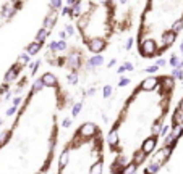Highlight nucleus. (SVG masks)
Segmentation results:
<instances>
[{
	"label": "nucleus",
	"mask_w": 183,
	"mask_h": 174,
	"mask_svg": "<svg viewBox=\"0 0 183 174\" xmlns=\"http://www.w3.org/2000/svg\"><path fill=\"white\" fill-rule=\"evenodd\" d=\"M139 52L143 56H152L157 52V44H156L152 39H146V40H141L139 45Z\"/></svg>",
	"instance_id": "obj_1"
},
{
	"label": "nucleus",
	"mask_w": 183,
	"mask_h": 174,
	"mask_svg": "<svg viewBox=\"0 0 183 174\" xmlns=\"http://www.w3.org/2000/svg\"><path fill=\"white\" fill-rule=\"evenodd\" d=\"M88 47H89V50H91L92 53L101 55V52L106 49V40L101 39V37H92L91 40H88Z\"/></svg>",
	"instance_id": "obj_2"
},
{
	"label": "nucleus",
	"mask_w": 183,
	"mask_h": 174,
	"mask_svg": "<svg viewBox=\"0 0 183 174\" xmlns=\"http://www.w3.org/2000/svg\"><path fill=\"white\" fill-rule=\"evenodd\" d=\"M96 132H97L96 124H92V122H84V124L80 127V131H78V136H81L83 139H89V137H92Z\"/></svg>",
	"instance_id": "obj_3"
},
{
	"label": "nucleus",
	"mask_w": 183,
	"mask_h": 174,
	"mask_svg": "<svg viewBox=\"0 0 183 174\" xmlns=\"http://www.w3.org/2000/svg\"><path fill=\"white\" fill-rule=\"evenodd\" d=\"M156 145H157V139H156L154 136H151V137H148V139H144L141 150H143L144 153H151V152L156 150Z\"/></svg>",
	"instance_id": "obj_4"
},
{
	"label": "nucleus",
	"mask_w": 183,
	"mask_h": 174,
	"mask_svg": "<svg viewBox=\"0 0 183 174\" xmlns=\"http://www.w3.org/2000/svg\"><path fill=\"white\" fill-rule=\"evenodd\" d=\"M157 86H159V79L154 76L146 77V79L141 82V89H143V90H152V89H156Z\"/></svg>",
	"instance_id": "obj_5"
},
{
	"label": "nucleus",
	"mask_w": 183,
	"mask_h": 174,
	"mask_svg": "<svg viewBox=\"0 0 183 174\" xmlns=\"http://www.w3.org/2000/svg\"><path fill=\"white\" fill-rule=\"evenodd\" d=\"M78 60H80V55H78L76 52L71 53V55L67 58V66L70 68V70H76V68L80 66V61H78Z\"/></svg>",
	"instance_id": "obj_6"
},
{
	"label": "nucleus",
	"mask_w": 183,
	"mask_h": 174,
	"mask_svg": "<svg viewBox=\"0 0 183 174\" xmlns=\"http://www.w3.org/2000/svg\"><path fill=\"white\" fill-rule=\"evenodd\" d=\"M175 37H177V34H173L172 31H170V32H165V34L162 35V47L165 49V47L172 45L173 42H175Z\"/></svg>",
	"instance_id": "obj_7"
},
{
	"label": "nucleus",
	"mask_w": 183,
	"mask_h": 174,
	"mask_svg": "<svg viewBox=\"0 0 183 174\" xmlns=\"http://www.w3.org/2000/svg\"><path fill=\"white\" fill-rule=\"evenodd\" d=\"M55 18H57V13L55 11H50V15L46 18V21H44V28L42 29H46L47 32L52 29V24H55Z\"/></svg>",
	"instance_id": "obj_8"
},
{
	"label": "nucleus",
	"mask_w": 183,
	"mask_h": 174,
	"mask_svg": "<svg viewBox=\"0 0 183 174\" xmlns=\"http://www.w3.org/2000/svg\"><path fill=\"white\" fill-rule=\"evenodd\" d=\"M104 63V56L102 55H92L91 58H89V61H88V66L89 68H97V66H101Z\"/></svg>",
	"instance_id": "obj_9"
},
{
	"label": "nucleus",
	"mask_w": 183,
	"mask_h": 174,
	"mask_svg": "<svg viewBox=\"0 0 183 174\" xmlns=\"http://www.w3.org/2000/svg\"><path fill=\"white\" fill-rule=\"evenodd\" d=\"M41 79H42L44 86H49V87H52V86H55V84H57V77L53 76L52 73H46Z\"/></svg>",
	"instance_id": "obj_10"
},
{
	"label": "nucleus",
	"mask_w": 183,
	"mask_h": 174,
	"mask_svg": "<svg viewBox=\"0 0 183 174\" xmlns=\"http://www.w3.org/2000/svg\"><path fill=\"white\" fill-rule=\"evenodd\" d=\"M18 71H20V66H13V68H10V70H8V73L5 74V81H7V82L13 81L15 77L18 76Z\"/></svg>",
	"instance_id": "obj_11"
},
{
	"label": "nucleus",
	"mask_w": 183,
	"mask_h": 174,
	"mask_svg": "<svg viewBox=\"0 0 183 174\" xmlns=\"http://www.w3.org/2000/svg\"><path fill=\"white\" fill-rule=\"evenodd\" d=\"M107 142H109L110 147H115L117 143H118V134H117V129H112V132L109 134V137H107Z\"/></svg>",
	"instance_id": "obj_12"
},
{
	"label": "nucleus",
	"mask_w": 183,
	"mask_h": 174,
	"mask_svg": "<svg viewBox=\"0 0 183 174\" xmlns=\"http://www.w3.org/2000/svg\"><path fill=\"white\" fill-rule=\"evenodd\" d=\"M68 158H70V152H68V150H63V152H62V155H60V160H58V166H60V169L67 166Z\"/></svg>",
	"instance_id": "obj_13"
},
{
	"label": "nucleus",
	"mask_w": 183,
	"mask_h": 174,
	"mask_svg": "<svg viewBox=\"0 0 183 174\" xmlns=\"http://www.w3.org/2000/svg\"><path fill=\"white\" fill-rule=\"evenodd\" d=\"M172 122H173V124H175V126H183V111H180V110H177V111L173 113Z\"/></svg>",
	"instance_id": "obj_14"
},
{
	"label": "nucleus",
	"mask_w": 183,
	"mask_h": 174,
	"mask_svg": "<svg viewBox=\"0 0 183 174\" xmlns=\"http://www.w3.org/2000/svg\"><path fill=\"white\" fill-rule=\"evenodd\" d=\"M144 158H146V153L143 152V150H138L136 153H134V157H133V163L138 166V164H141L143 161H144Z\"/></svg>",
	"instance_id": "obj_15"
},
{
	"label": "nucleus",
	"mask_w": 183,
	"mask_h": 174,
	"mask_svg": "<svg viewBox=\"0 0 183 174\" xmlns=\"http://www.w3.org/2000/svg\"><path fill=\"white\" fill-rule=\"evenodd\" d=\"M159 86H164V89H172L173 87V79L172 77H162V79H159Z\"/></svg>",
	"instance_id": "obj_16"
},
{
	"label": "nucleus",
	"mask_w": 183,
	"mask_h": 174,
	"mask_svg": "<svg viewBox=\"0 0 183 174\" xmlns=\"http://www.w3.org/2000/svg\"><path fill=\"white\" fill-rule=\"evenodd\" d=\"M89 174H102V161H96V163L91 166Z\"/></svg>",
	"instance_id": "obj_17"
},
{
	"label": "nucleus",
	"mask_w": 183,
	"mask_h": 174,
	"mask_svg": "<svg viewBox=\"0 0 183 174\" xmlns=\"http://www.w3.org/2000/svg\"><path fill=\"white\" fill-rule=\"evenodd\" d=\"M136 168L138 166L134 163H128L127 166L122 169V173H120V174H134V173H136Z\"/></svg>",
	"instance_id": "obj_18"
},
{
	"label": "nucleus",
	"mask_w": 183,
	"mask_h": 174,
	"mask_svg": "<svg viewBox=\"0 0 183 174\" xmlns=\"http://www.w3.org/2000/svg\"><path fill=\"white\" fill-rule=\"evenodd\" d=\"M39 49H41V44H37V42H32L31 45H28V55L31 56V55H36V53L39 52Z\"/></svg>",
	"instance_id": "obj_19"
},
{
	"label": "nucleus",
	"mask_w": 183,
	"mask_h": 174,
	"mask_svg": "<svg viewBox=\"0 0 183 174\" xmlns=\"http://www.w3.org/2000/svg\"><path fill=\"white\" fill-rule=\"evenodd\" d=\"M159 168H160V164H159V163H151L144 169V174H156L159 171Z\"/></svg>",
	"instance_id": "obj_20"
},
{
	"label": "nucleus",
	"mask_w": 183,
	"mask_h": 174,
	"mask_svg": "<svg viewBox=\"0 0 183 174\" xmlns=\"http://www.w3.org/2000/svg\"><path fill=\"white\" fill-rule=\"evenodd\" d=\"M47 35H49V32H47L46 29H41V31L37 32V35H36V40H34V42H37V44H42V42L46 40Z\"/></svg>",
	"instance_id": "obj_21"
},
{
	"label": "nucleus",
	"mask_w": 183,
	"mask_h": 174,
	"mask_svg": "<svg viewBox=\"0 0 183 174\" xmlns=\"http://www.w3.org/2000/svg\"><path fill=\"white\" fill-rule=\"evenodd\" d=\"M182 28H183V21H182V19L175 21V23H173V26H172V32H173V34H177V32H178Z\"/></svg>",
	"instance_id": "obj_22"
},
{
	"label": "nucleus",
	"mask_w": 183,
	"mask_h": 174,
	"mask_svg": "<svg viewBox=\"0 0 183 174\" xmlns=\"http://www.w3.org/2000/svg\"><path fill=\"white\" fill-rule=\"evenodd\" d=\"M81 108H83L81 102H80V103H75V105H73V111H71V115H73V116H78V115L81 113Z\"/></svg>",
	"instance_id": "obj_23"
},
{
	"label": "nucleus",
	"mask_w": 183,
	"mask_h": 174,
	"mask_svg": "<svg viewBox=\"0 0 183 174\" xmlns=\"http://www.w3.org/2000/svg\"><path fill=\"white\" fill-rule=\"evenodd\" d=\"M44 87V82H42V79H37L34 82V86H32V94H34V92H37L39 89H42Z\"/></svg>",
	"instance_id": "obj_24"
},
{
	"label": "nucleus",
	"mask_w": 183,
	"mask_h": 174,
	"mask_svg": "<svg viewBox=\"0 0 183 174\" xmlns=\"http://www.w3.org/2000/svg\"><path fill=\"white\" fill-rule=\"evenodd\" d=\"M8 136H10V132H8V131H4V132L0 134V145H4V143H7V140H8Z\"/></svg>",
	"instance_id": "obj_25"
},
{
	"label": "nucleus",
	"mask_w": 183,
	"mask_h": 174,
	"mask_svg": "<svg viewBox=\"0 0 183 174\" xmlns=\"http://www.w3.org/2000/svg\"><path fill=\"white\" fill-rule=\"evenodd\" d=\"M172 77H177V79H183V71L180 68H175L172 71Z\"/></svg>",
	"instance_id": "obj_26"
},
{
	"label": "nucleus",
	"mask_w": 183,
	"mask_h": 174,
	"mask_svg": "<svg viewBox=\"0 0 183 174\" xmlns=\"http://www.w3.org/2000/svg\"><path fill=\"white\" fill-rule=\"evenodd\" d=\"M102 94H104V98H109L112 95V86H104Z\"/></svg>",
	"instance_id": "obj_27"
},
{
	"label": "nucleus",
	"mask_w": 183,
	"mask_h": 174,
	"mask_svg": "<svg viewBox=\"0 0 183 174\" xmlns=\"http://www.w3.org/2000/svg\"><path fill=\"white\" fill-rule=\"evenodd\" d=\"M170 65H172L173 68H178L180 60H178V56H177V55H172V58H170Z\"/></svg>",
	"instance_id": "obj_28"
},
{
	"label": "nucleus",
	"mask_w": 183,
	"mask_h": 174,
	"mask_svg": "<svg viewBox=\"0 0 183 174\" xmlns=\"http://www.w3.org/2000/svg\"><path fill=\"white\" fill-rule=\"evenodd\" d=\"M86 24H88L86 18H84V16H80V21H78V28H80V29H84Z\"/></svg>",
	"instance_id": "obj_29"
},
{
	"label": "nucleus",
	"mask_w": 183,
	"mask_h": 174,
	"mask_svg": "<svg viewBox=\"0 0 183 174\" xmlns=\"http://www.w3.org/2000/svg\"><path fill=\"white\" fill-rule=\"evenodd\" d=\"M26 63H29V55H28V53L20 55V65H26Z\"/></svg>",
	"instance_id": "obj_30"
},
{
	"label": "nucleus",
	"mask_w": 183,
	"mask_h": 174,
	"mask_svg": "<svg viewBox=\"0 0 183 174\" xmlns=\"http://www.w3.org/2000/svg\"><path fill=\"white\" fill-rule=\"evenodd\" d=\"M133 44H134L133 37H128V39H127V42H125V50H131V47H133Z\"/></svg>",
	"instance_id": "obj_31"
},
{
	"label": "nucleus",
	"mask_w": 183,
	"mask_h": 174,
	"mask_svg": "<svg viewBox=\"0 0 183 174\" xmlns=\"http://www.w3.org/2000/svg\"><path fill=\"white\" fill-rule=\"evenodd\" d=\"M76 81H78V73H70V74H68V82L75 84Z\"/></svg>",
	"instance_id": "obj_32"
},
{
	"label": "nucleus",
	"mask_w": 183,
	"mask_h": 174,
	"mask_svg": "<svg viewBox=\"0 0 183 174\" xmlns=\"http://www.w3.org/2000/svg\"><path fill=\"white\" fill-rule=\"evenodd\" d=\"M67 49V42L65 40H58L57 42V50H65Z\"/></svg>",
	"instance_id": "obj_33"
},
{
	"label": "nucleus",
	"mask_w": 183,
	"mask_h": 174,
	"mask_svg": "<svg viewBox=\"0 0 183 174\" xmlns=\"http://www.w3.org/2000/svg\"><path fill=\"white\" fill-rule=\"evenodd\" d=\"M50 7L53 8V11L55 10H58L60 7H62V2H60V0H55V2H50Z\"/></svg>",
	"instance_id": "obj_34"
},
{
	"label": "nucleus",
	"mask_w": 183,
	"mask_h": 174,
	"mask_svg": "<svg viewBox=\"0 0 183 174\" xmlns=\"http://www.w3.org/2000/svg\"><path fill=\"white\" fill-rule=\"evenodd\" d=\"M65 32H67V35H73V32H75L73 26H71V24H65Z\"/></svg>",
	"instance_id": "obj_35"
},
{
	"label": "nucleus",
	"mask_w": 183,
	"mask_h": 174,
	"mask_svg": "<svg viewBox=\"0 0 183 174\" xmlns=\"http://www.w3.org/2000/svg\"><path fill=\"white\" fill-rule=\"evenodd\" d=\"M159 132H160V121L152 126V134H159Z\"/></svg>",
	"instance_id": "obj_36"
},
{
	"label": "nucleus",
	"mask_w": 183,
	"mask_h": 174,
	"mask_svg": "<svg viewBox=\"0 0 183 174\" xmlns=\"http://www.w3.org/2000/svg\"><path fill=\"white\" fill-rule=\"evenodd\" d=\"M15 113H16V106H10L7 110V116H13Z\"/></svg>",
	"instance_id": "obj_37"
},
{
	"label": "nucleus",
	"mask_w": 183,
	"mask_h": 174,
	"mask_svg": "<svg viewBox=\"0 0 183 174\" xmlns=\"http://www.w3.org/2000/svg\"><path fill=\"white\" fill-rule=\"evenodd\" d=\"M169 131H170V126H169V124L164 126V127L160 129V136H165V134H169Z\"/></svg>",
	"instance_id": "obj_38"
},
{
	"label": "nucleus",
	"mask_w": 183,
	"mask_h": 174,
	"mask_svg": "<svg viewBox=\"0 0 183 174\" xmlns=\"http://www.w3.org/2000/svg\"><path fill=\"white\" fill-rule=\"evenodd\" d=\"M62 126H63V127H70V126H71V119L70 118H65L63 121H62Z\"/></svg>",
	"instance_id": "obj_39"
},
{
	"label": "nucleus",
	"mask_w": 183,
	"mask_h": 174,
	"mask_svg": "<svg viewBox=\"0 0 183 174\" xmlns=\"http://www.w3.org/2000/svg\"><path fill=\"white\" fill-rule=\"evenodd\" d=\"M128 82H130V79H127V77H123V79L118 82V87H125V86H128Z\"/></svg>",
	"instance_id": "obj_40"
},
{
	"label": "nucleus",
	"mask_w": 183,
	"mask_h": 174,
	"mask_svg": "<svg viewBox=\"0 0 183 174\" xmlns=\"http://www.w3.org/2000/svg\"><path fill=\"white\" fill-rule=\"evenodd\" d=\"M165 60H164V58H160V60H157V63H156V66H157V68H162V66H165Z\"/></svg>",
	"instance_id": "obj_41"
},
{
	"label": "nucleus",
	"mask_w": 183,
	"mask_h": 174,
	"mask_svg": "<svg viewBox=\"0 0 183 174\" xmlns=\"http://www.w3.org/2000/svg\"><path fill=\"white\" fill-rule=\"evenodd\" d=\"M146 73H156V71H157V66H156V65H154V66H149V68H146Z\"/></svg>",
	"instance_id": "obj_42"
},
{
	"label": "nucleus",
	"mask_w": 183,
	"mask_h": 174,
	"mask_svg": "<svg viewBox=\"0 0 183 174\" xmlns=\"http://www.w3.org/2000/svg\"><path fill=\"white\" fill-rule=\"evenodd\" d=\"M123 66H125V70H127V71H131V70H133V63L127 61V63L123 65Z\"/></svg>",
	"instance_id": "obj_43"
},
{
	"label": "nucleus",
	"mask_w": 183,
	"mask_h": 174,
	"mask_svg": "<svg viewBox=\"0 0 183 174\" xmlns=\"http://www.w3.org/2000/svg\"><path fill=\"white\" fill-rule=\"evenodd\" d=\"M37 65H39V61H32V63H29V70L34 71L36 68H37Z\"/></svg>",
	"instance_id": "obj_44"
},
{
	"label": "nucleus",
	"mask_w": 183,
	"mask_h": 174,
	"mask_svg": "<svg viewBox=\"0 0 183 174\" xmlns=\"http://www.w3.org/2000/svg\"><path fill=\"white\" fill-rule=\"evenodd\" d=\"M49 47H50V50H52V52H55V50H57V40H52Z\"/></svg>",
	"instance_id": "obj_45"
},
{
	"label": "nucleus",
	"mask_w": 183,
	"mask_h": 174,
	"mask_svg": "<svg viewBox=\"0 0 183 174\" xmlns=\"http://www.w3.org/2000/svg\"><path fill=\"white\" fill-rule=\"evenodd\" d=\"M21 103V98L20 97H16V98H13V106H18V105Z\"/></svg>",
	"instance_id": "obj_46"
},
{
	"label": "nucleus",
	"mask_w": 183,
	"mask_h": 174,
	"mask_svg": "<svg viewBox=\"0 0 183 174\" xmlns=\"http://www.w3.org/2000/svg\"><path fill=\"white\" fill-rule=\"evenodd\" d=\"M125 71H127V70H125V66H123V65H122V66H120V68H118V70H117V73H118V74H120V76H122V74H123V73H125Z\"/></svg>",
	"instance_id": "obj_47"
},
{
	"label": "nucleus",
	"mask_w": 183,
	"mask_h": 174,
	"mask_svg": "<svg viewBox=\"0 0 183 174\" xmlns=\"http://www.w3.org/2000/svg\"><path fill=\"white\" fill-rule=\"evenodd\" d=\"M58 35H60V39H62V40H63L65 37H68V35H67V32H65V31H60V32H58Z\"/></svg>",
	"instance_id": "obj_48"
},
{
	"label": "nucleus",
	"mask_w": 183,
	"mask_h": 174,
	"mask_svg": "<svg viewBox=\"0 0 183 174\" xmlns=\"http://www.w3.org/2000/svg\"><path fill=\"white\" fill-rule=\"evenodd\" d=\"M62 13H63L65 16H67V15H71V10H70V8H67V7H65V8H63V11H62Z\"/></svg>",
	"instance_id": "obj_49"
},
{
	"label": "nucleus",
	"mask_w": 183,
	"mask_h": 174,
	"mask_svg": "<svg viewBox=\"0 0 183 174\" xmlns=\"http://www.w3.org/2000/svg\"><path fill=\"white\" fill-rule=\"evenodd\" d=\"M94 94H96V89H94V87H91V89L88 90V95H94Z\"/></svg>",
	"instance_id": "obj_50"
},
{
	"label": "nucleus",
	"mask_w": 183,
	"mask_h": 174,
	"mask_svg": "<svg viewBox=\"0 0 183 174\" xmlns=\"http://www.w3.org/2000/svg\"><path fill=\"white\" fill-rule=\"evenodd\" d=\"M115 60H110V61H109V68H112V66H115Z\"/></svg>",
	"instance_id": "obj_51"
},
{
	"label": "nucleus",
	"mask_w": 183,
	"mask_h": 174,
	"mask_svg": "<svg viewBox=\"0 0 183 174\" xmlns=\"http://www.w3.org/2000/svg\"><path fill=\"white\" fill-rule=\"evenodd\" d=\"M178 110H180V111H183V100L180 102V106H178Z\"/></svg>",
	"instance_id": "obj_52"
},
{
	"label": "nucleus",
	"mask_w": 183,
	"mask_h": 174,
	"mask_svg": "<svg viewBox=\"0 0 183 174\" xmlns=\"http://www.w3.org/2000/svg\"><path fill=\"white\" fill-rule=\"evenodd\" d=\"M180 50H182V53H183V42H182V45H180Z\"/></svg>",
	"instance_id": "obj_53"
},
{
	"label": "nucleus",
	"mask_w": 183,
	"mask_h": 174,
	"mask_svg": "<svg viewBox=\"0 0 183 174\" xmlns=\"http://www.w3.org/2000/svg\"><path fill=\"white\" fill-rule=\"evenodd\" d=\"M0 124H2V121H0Z\"/></svg>",
	"instance_id": "obj_54"
}]
</instances>
